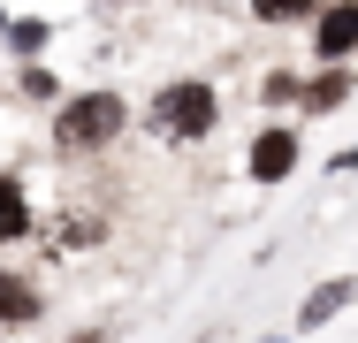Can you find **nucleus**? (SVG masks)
<instances>
[{
  "label": "nucleus",
  "mask_w": 358,
  "mask_h": 343,
  "mask_svg": "<svg viewBox=\"0 0 358 343\" xmlns=\"http://www.w3.org/2000/svg\"><path fill=\"white\" fill-rule=\"evenodd\" d=\"M122 122H130V115H122V99H115V92H84V99H69V107H62L54 145H62V153H92V145H107Z\"/></svg>",
  "instance_id": "obj_1"
},
{
  "label": "nucleus",
  "mask_w": 358,
  "mask_h": 343,
  "mask_svg": "<svg viewBox=\"0 0 358 343\" xmlns=\"http://www.w3.org/2000/svg\"><path fill=\"white\" fill-rule=\"evenodd\" d=\"M214 115H221V107H214V84H168L160 107H152V122H160L168 137H206Z\"/></svg>",
  "instance_id": "obj_2"
},
{
  "label": "nucleus",
  "mask_w": 358,
  "mask_h": 343,
  "mask_svg": "<svg viewBox=\"0 0 358 343\" xmlns=\"http://www.w3.org/2000/svg\"><path fill=\"white\" fill-rule=\"evenodd\" d=\"M313 46H320V62H343L358 46V0H336V8H320L313 15Z\"/></svg>",
  "instance_id": "obj_3"
},
{
  "label": "nucleus",
  "mask_w": 358,
  "mask_h": 343,
  "mask_svg": "<svg viewBox=\"0 0 358 343\" xmlns=\"http://www.w3.org/2000/svg\"><path fill=\"white\" fill-rule=\"evenodd\" d=\"M297 168V130H259L252 137V183H282Z\"/></svg>",
  "instance_id": "obj_4"
},
{
  "label": "nucleus",
  "mask_w": 358,
  "mask_h": 343,
  "mask_svg": "<svg viewBox=\"0 0 358 343\" xmlns=\"http://www.w3.org/2000/svg\"><path fill=\"white\" fill-rule=\"evenodd\" d=\"M343 305H358V274H336V282H320V290L297 305V321H305V328H328Z\"/></svg>",
  "instance_id": "obj_5"
},
{
  "label": "nucleus",
  "mask_w": 358,
  "mask_h": 343,
  "mask_svg": "<svg viewBox=\"0 0 358 343\" xmlns=\"http://www.w3.org/2000/svg\"><path fill=\"white\" fill-rule=\"evenodd\" d=\"M31 313H38V290L15 282V274H0V321H31Z\"/></svg>",
  "instance_id": "obj_6"
},
{
  "label": "nucleus",
  "mask_w": 358,
  "mask_h": 343,
  "mask_svg": "<svg viewBox=\"0 0 358 343\" xmlns=\"http://www.w3.org/2000/svg\"><path fill=\"white\" fill-rule=\"evenodd\" d=\"M23 221H31V206H23V183H8V176H0V237H23Z\"/></svg>",
  "instance_id": "obj_7"
},
{
  "label": "nucleus",
  "mask_w": 358,
  "mask_h": 343,
  "mask_svg": "<svg viewBox=\"0 0 358 343\" xmlns=\"http://www.w3.org/2000/svg\"><path fill=\"white\" fill-rule=\"evenodd\" d=\"M313 8H320V0H252V15H259V23H305Z\"/></svg>",
  "instance_id": "obj_8"
},
{
  "label": "nucleus",
  "mask_w": 358,
  "mask_h": 343,
  "mask_svg": "<svg viewBox=\"0 0 358 343\" xmlns=\"http://www.w3.org/2000/svg\"><path fill=\"white\" fill-rule=\"evenodd\" d=\"M336 99H351V76H343V69H328V76L305 92V107H336Z\"/></svg>",
  "instance_id": "obj_9"
}]
</instances>
